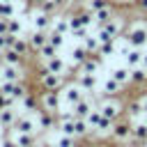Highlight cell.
<instances>
[{
  "instance_id": "cell-1",
  "label": "cell",
  "mask_w": 147,
  "mask_h": 147,
  "mask_svg": "<svg viewBox=\"0 0 147 147\" xmlns=\"http://www.w3.org/2000/svg\"><path fill=\"white\" fill-rule=\"evenodd\" d=\"M87 119H90V122H87L90 126L101 129V131H106V129H110V126H113V119H110V117H106L101 110H92V113L87 115Z\"/></svg>"
},
{
  "instance_id": "cell-2",
  "label": "cell",
  "mask_w": 147,
  "mask_h": 147,
  "mask_svg": "<svg viewBox=\"0 0 147 147\" xmlns=\"http://www.w3.org/2000/svg\"><path fill=\"white\" fill-rule=\"evenodd\" d=\"M126 41H129L131 46L140 48V46L147 41V30H145V28H133V30L126 34Z\"/></svg>"
},
{
  "instance_id": "cell-3",
  "label": "cell",
  "mask_w": 147,
  "mask_h": 147,
  "mask_svg": "<svg viewBox=\"0 0 147 147\" xmlns=\"http://www.w3.org/2000/svg\"><path fill=\"white\" fill-rule=\"evenodd\" d=\"M83 96H85V92H83V87H80V85H71V87H67V90H64V101H67V103H71V106H74V103H78Z\"/></svg>"
},
{
  "instance_id": "cell-4",
  "label": "cell",
  "mask_w": 147,
  "mask_h": 147,
  "mask_svg": "<svg viewBox=\"0 0 147 147\" xmlns=\"http://www.w3.org/2000/svg\"><path fill=\"white\" fill-rule=\"evenodd\" d=\"M101 113H103L106 117L115 119V117H119V113H122V106H119V103H115V101H103V103H101Z\"/></svg>"
},
{
  "instance_id": "cell-5",
  "label": "cell",
  "mask_w": 147,
  "mask_h": 147,
  "mask_svg": "<svg viewBox=\"0 0 147 147\" xmlns=\"http://www.w3.org/2000/svg\"><path fill=\"white\" fill-rule=\"evenodd\" d=\"M90 21H92V18H90L87 14H76V16H71L69 23H71V30L76 32V30H85V28L90 25Z\"/></svg>"
},
{
  "instance_id": "cell-6",
  "label": "cell",
  "mask_w": 147,
  "mask_h": 147,
  "mask_svg": "<svg viewBox=\"0 0 147 147\" xmlns=\"http://www.w3.org/2000/svg\"><path fill=\"white\" fill-rule=\"evenodd\" d=\"M90 113H92V106H90V101L80 99L78 103H74V115H76V117H87Z\"/></svg>"
},
{
  "instance_id": "cell-7",
  "label": "cell",
  "mask_w": 147,
  "mask_h": 147,
  "mask_svg": "<svg viewBox=\"0 0 147 147\" xmlns=\"http://www.w3.org/2000/svg\"><path fill=\"white\" fill-rule=\"evenodd\" d=\"M124 57H126V64H129V67H138V64L142 62V53H140V48H136V46H133Z\"/></svg>"
},
{
  "instance_id": "cell-8",
  "label": "cell",
  "mask_w": 147,
  "mask_h": 147,
  "mask_svg": "<svg viewBox=\"0 0 147 147\" xmlns=\"http://www.w3.org/2000/svg\"><path fill=\"white\" fill-rule=\"evenodd\" d=\"M46 69L53 71V74H62V71H64V62H62L57 55H55V57H48V60H46Z\"/></svg>"
},
{
  "instance_id": "cell-9",
  "label": "cell",
  "mask_w": 147,
  "mask_h": 147,
  "mask_svg": "<svg viewBox=\"0 0 147 147\" xmlns=\"http://www.w3.org/2000/svg\"><path fill=\"white\" fill-rule=\"evenodd\" d=\"M46 41H48V34H46L44 30H37V32H34V34L30 37V44H32L34 48H41V46H44Z\"/></svg>"
},
{
  "instance_id": "cell-10",
  "label": "cell",
  "mask_w": 147,
  "mask_h": 147,
  "mask_svg": "<svg viewBox=\"0 0 147 147\" xmlns=\"http://www.w3.org/2000/svg\"><path fill=\"white\" fill-rule=\"evenodd\" d=\"M44 103H46V108H48V110H57L60 99H57V94L51 90V92H46V94H44Z\"/></svg>"
},
{
  "instance_id": "cell-11",
  "label": "cell",
  "mask_w": 147,
  "mask_h": 147,
  "mask_svg": "<svg viewBox=\"0 0 147 147\" xmlns=\"http://www.w3.org/2000/svg\"><path fill=\"white\" fill-rule=\"evenodd\" d=\"M2 60H5L7 64H18V60H21V53H18L16 48H11V46H9V48L5 51V55H2Z\"/></svg>"
},
{
  "instance_id": "cell-12",
  "label": "cell",
  "mask_w": 147,
  "mask_h": 147,
  "mask_svg": "<svg viewBox=\"0 0 147 147\" xmlns=\"http://www.w3.org/2000/svg\"><path fill=\"white\" fill-rule=\"evenodd\" d=\"M131 80H133V83H145V80H147V71H145L142 64L133 67V71H131Z\"/></svg>"
},
{
  "instance_id": "cell-13",
  "label": "cell",
  "mask_w": 147,
  "mask_h": 147,
  "mask_svg": "<svg viewBox=\"0 0 147 147\" xmlns=\"http://www.w3.org/2000/svg\"><path fill=\"white\" fill-rule=\"evenodd\" d=\"M80 87H83V90H94V87H96L94 74H80Z\"/></svg>"
},
{
  "instance_id": "cell-14",
  "label": "cell",
  "mask_w": 147,
  "mask_h": 147,
  "mask_svg": "<svg viewBox=\"0 0 147 147\" xmlns=\"http://www.w3.org/2000/svg\"><path fill=\"white\" fill-rule=\"evenodd\" d=\"M113 78H115L117 83H126V80L131 78V71L124 69V67H117V69H113Z\"/></svg>"
},
{
  "instance_id": "cell-15",
  "label": "cell",
  "mask_w": 147,
  "mask_h": 147,
  "mask_svg": "<svg viewBox=\"0 0 147 147\" xmlns=\"http://www.w3.org/2000/svg\"><path fill=\"white\" fill-rule=\"evenodd\" d=\"M16 131L18 133H32L34 131V122L32 119H18L16 122Z\"/></svg>"
},
{
  "instance_id": "cell-16",
  "label": "cell",
  "mask_w": 147,
  "mask_h": 147,
  "mask_svg": "<svg viewBox=\"0 0 147 147\" xmlns=\"http://www.w3.org/2000/svg\"><path fill=\"white\" fill-rule=\"evenodd\" d=\"M48 23H51V18H48V14H46V11H41V14H37V16H34V28H37V30H46V28H48Z\"/></svg>"
},
{
  "instance_id": "cell-17",
  "label": "cell",
  "mask_w": 147,
  "mask_h": 147,
  "mask_svg": "<svg viewBox=\"0 0 147 147\" xmlns=\"http://www.w3.org/2000/svg\"><path fill=\"white\" fill-rule=\"evenodd\" d=\"M119 85H122V83H117V80L110 76L108 80H103V92H106V94H115V92H119Z\"/></svg>"
},
{
  "instance_id": "cell-18",
  "label": "cell",
  "mask_w": 147,
  "mask_h": 147,
  "mask_svg": "<svg viewBox=\"0 0 147 147\" xmlns=\"http://www.w3.org/2000/svg\"><path fill=\"white\" fill-rule=\"evenodd\" d=\"M0 16L2 18H11L14 16V5L9 0H0Z\"/></svg>"
},
{
  "instance_id": "cell-19",
  "label": "cell",
  "mask_w": 147,
  "mask_h": 147,
  "mask_svg": "<svg viewBox=\"0 0 147 147\" xmlns=\"http://www.w3.org/2000/svg\"><path fill=\"white\" fill-rule=\"evenodd\" d=\"M94 21H96L99 25H106V23L110 21V11H108V7H103V9H96V14H94Z\"/></svg>"
},
{
  "instance_id": "cell-20",
  "label": "cell",
  "mask_w": 147,
  "mask_h": 147,
  "mask_svg": "<svg viewBox=\"0 0 147 147\" xmlns=\"http://www.w3.org/2000/svg\"><path fill=\"white\" fill-rule=\"evenodd\" d=\"M39 53L44 55V60H48V57H55V55H57V48H55L51 41H46V44L39 48Z\"/></svg>"
},
{
  "instance_id": "cell-21",
  "label": "cell",
  "mask_w": 147,
  "mask_h": 147,
  "mask_svg": "<svg viewBox=\"0 0 147 147\" xmlns=\"http://www.w3.org/2000/svg\"><path fill=\"white\" fill-rule=\"evenodd\" d=\"M2 80H18V69L14 64H7L2 71Z\"/></svg>"
},
{
  "instance_id": "cell-22",
  "label": "cell",
  "mask_w": 147,
  "mask_h": 147,
  "mask_svg": "<svg viewBox=\"0 0 147 147\" xmlns=\"http://www.w3.org/2000/svg\"><path fill=\"white\" fill-rule=\"evenodd\" d=\"M83 41H85V48H87V51H94V48H99V44H101L96 34H85Z\"/></svg>"
},
{
  "instance_id": "cell-23",
  "label": "cell",
  "mask_w": 147,
  "mask_h": 147,
  "mask_svg": "<svg viewBox=\"0 0 147 147\" xmlns=\"http://www.w3.org/2000/svg\"><path fill=\"white\" fill-rule=\"evenodd\" d=\"M39 126H44V129H51V126H53V115H51L48 108L39 115Z\"/></svg>"
},
{
  "instance_id": "cell-24",
  "label": "cell",
  "mask_w": 147,
  "mask_h": 147,
  "mask_svg": "<svg viewBox=\"0 0 147 147\" xmlns=\"http://www.w3.org/2000/svg\"><path fill=\"white\" fill-rule=\"evenodd\" d=\"M80 69H83V74H96L99 62H94V60H85V62H80Z\"/></svg>"
},
{
  "instance_id": "cell-25",
  "label": "cell",
  "mask_w": 147,
  "mask_h": 147,
  "mask_svg": "<svg viewBox=\"0 0 147 147\" xmlns=\"http://www.w3.org/2000/svg\"><path fill=\"white\" fill-rule=\"evenodd\" d=\"M87 133V122L85 119H76L74 122V136H85Z\"/></svg>"
},
{
  "instance_id": "cell-26",
  "label": "cell",
  "mask_w": 147,
  "mask_h": 147,
  "mask_svg": "<svg viewBox=\"0 0 147 147\" xmlns=\"http://www.w3.org/2000/svg\"><path fill=\"white\" fill-rule=\"evenodd\" d=\"M131 133H133L136 138H147V122H142V124H136V126L131 129Z\"/></svg>"
},
{
  "instance_id": "cell-27",
  "label": "cell",
  "mask_w": 147,
  "mask_h": 147,
  "mask_svg": "<svg viewBox=\"0 0 147 147\" xmlns=\"http://www.w3.org/2000/svg\"><path fill=\"white\" fill-rule=\"evenodd\" d=\"M48 41H51L55 48L64 46V37H62V32H53V34H48Z\"/></svg>"
},
{
  "instance_id": "cell-28",
  "label": "cell",
  "mask_w": 147,
  "mask_h": 147,
  "mask_svg": "<svg viewBox=\"0 0 147 147\" xmlns=\"http://www.w3.org/2000/svg\"><path fill=\"white\" fill-rule=\"evenodd\" d=\"M16 145H18V147H32V136H30V133H21V136L16 138Z\"/></svg>"
},
{
  "instance_id": "cell-29",
  "label": "cell",
  "mask_w": 147,
  "mask_h": 147,
  "mask_svg": "<svg viewBox=\"0 0 147 147\" xmlns=\"http://www.w3.org/2000/svg\"><path fill=\"white\" fill-rule=\"evenodd\" d=\"M11 122H14V113L7 110V108H2V110H0V124L7 126V124H11Z\"/></svg>"
},
{
  "instance_id": "cell-30",
  "label": "cell",
  "mask_w": 147,
  "mask_h": 147,
  "mask_svg": "<svg viewBox=\"0 0 147 147\" xmlns=\"http://www.w3.org/2000/svg\"><path fill=\"white\" fill-rule=\"evenodd\" d=\"M87 60V48H74V62H85Z\"/></svg>"
},
{
  "instance_id": "cell-31",
  "label": "cell",
  "mask_w": 147,
  "mask_h": 147,
  "mask_svg": "<svg viewBox=\"0 0 147 147\" xmlns=\"http://www.w3.org/2000/svg\"><path fill=\"white\" fill-rule=\"evenodd\" d=\"M113 133H115V136H117V138H126V136H129V133H131V129H129V126H126V124H117V126H115V129H113Z\"/></svg>"
},
{
  "instance_id": "cell-32",
  "label": "cell",
  "mask_w": 147,
  "mask_h": 147,
  "mask_svg": "<svg viewBox=\"0 0 147 147\" xmlns=\"http://www.w3.org/2000/svg\"><path fill=\"white\" fill-rule=\"evenodd\" d=\"M69 30H71V23H69V21H57V23H55V32H62V34H67Z\"/></svg>"
},
{
  "instance_id": "cell-33",
  "label": "cell",
  "mask_w": 147,
  "mask_h": 147,
  "mask_svg": "<svg viewBox=\"0 0 147 147\" xmlns=\"http://www.w3.org/2000/svg\"><path fill=\"white\" fill-rule=\"evenodd\" d=\"M103 30H106L108 34H113V37H115V34L119 32V23H115V21H108V23L103 25Z\"/></svg>"
},
{
  "instance_id": "cell-34",
  "label": "cell",
  "mask_w": 147,
  "mask_h": 147,
  "mask_svg": "<svg viewBox=\"0 0 147 147\" xmlns=\"http://www.w3.org/2000/svg\"><path fill=\"white\" fill-rule=\"evenodd\" d=\"M7 32L18 34V32H21V21H18V18H9V30H7Z\"/></svg>"
},
{
  "instance_id": "cell-35",
  "label": "cell",
  "mask_w": 147,
  "mask_h": 147,
  "mask_svg": "<svg viewBox=\"0 0 147 147\" xmlns=\"http://www.w3.org/2000/svg\"><path fill=\"white\" fill-rule=\"evenodd\" d=\"M62 133L74 136V119H64V122H62Z\"/></svg>"
},
{
  "instance_id": "cell-36",
  "label": "cell",
  "mask_w": 147,
  "mask_h": 147,
  "mask_svg": "<svg viewBox=\"0 0 147 147\" xmlns=\"http://www.w3.org/2000/svg\"><path fill=\"white\" fill-rule=\"evenodd\" d=\"M113 48H115V46H113V41H101V44H99V51H101V53H106V55H110V53H113Z\"/></svg>"
},
{
  "instance_id": "cell-37",
  "label": "cell",
  "mask_w": 147,
  "mask_h": 147,
  "mask_svg": "<svg viewBox=\"0 0 147 147\" xmlns=\"http://www.w3.org/2000/svg\"><path fill=\"white\" fill-rule=\"evenodd\" d=\"M23 106H25V110H34V108H37L34 96H23Z\"/></svg>"
},
{
  "instance_id": "cell-38",
  "label": "cell",
  "mask_w": 147,
  "mask_h": 147,
  "mask_svg": "<svg viewBox=\"0 0 147 147\" xmlns=\"http://www.w3.org/2000/svg\"><path fill=\"white\" fill-rule=\"evenodd\" d=\"M57 147H74V140H71V136H62L60 140H57Z\"/></svg>"
},
{
  "instance_id": "cell-39",
  "label": "cell",
  "mask_w": 147,
  "mask_h": 147,
  "mask_svg": "<svg viewBox=\"0 0 147 147\" xmlns=\"http://www.w3.org/2000/svg\"><path fill=\"white\" fill-rule=\"evenodd\" d=\"M138 113H145L142 110V101H133L131 103V115H138Z\"/></svg>"
},
{
  "instance_id": "cell-40",
  "label": "cell",
  "mask_w": 147,
  "mask_h": 147,
  "mask_svg": "<svg viewBox=\"0 0 147 147\" xmlns=\"http://www.w3.org/2000/svg\"><path fill=\"white\" fill-rule=\"evenodd\" d=\"M90 7L96 11V9H103L106 7V0H90Z\"/></svg>"
},
{
  "instance_id": "cell-41",
  "label": "cell",
  "mask_w": 147,
  "mask_h": 147,
  "mask_svg": "<svg viewBox=\"0 0 147 147\" xmlns=\"http://www.w3.org/2000/svg\"><path fill=\"white\" fill-rule=\"evenodd\" d=\"M7 30H9V18H2L0 16V34H5Z\"/></svg>"
},
{
  "instance_id": "cell-42",
  "label": "cell",
  "mask_w": 147,
  "mask_h": 147,
  "mask_svg": "<svg viewBox=\"0 0 147 147\" xmlns=\"http://www.w3.org/2000/svg\"><path fill=\"white\" fill-rule=\"evenodd\" d=\"M11 48H16L18 53H23V51H25V41H21V39L16 37V41H14V46H11Z\"/></svg>"
},
{
  "instance_id": "cell-43",
  "label": "cell",
  "mask_w": 147,
  "mask_h": 147,
  "mask_svg": "<svg viewBox=\"0 0 147 147\" xmlns=\"http://www.w3.org/2000/svg\"><path fill=\"white\" fill-rule=\"evenodd\" d=\"M0 48H7V32L0 34Z\"/></svg>"
},
{
  "instance_id": "cell-44",
  "label": "cell",
  "mask_w": 147,
  "mask_h": 147,
  "mask_svg": "<svg viewBox=\"0 0 147 147\" xmlns=\"http://www.w3.org/2000/svg\"><path fill=\"white\" fill-rule=\"evenodd\" d=\"M138 7L140 9H147V0H138Z\"/></svg>"
},
{
  "instance_id": "cell-45",
  "label": "cell",
  "mask_w": 147,
  "mask_h": 147,
  "mask_svg": "<svg viewBox=\"0 0 147 147\" xmlns=\"http://www.w3.org/2000/svg\"><path fill=\"white\" fill-rule=\"evenodd\" d=\"M140 64H142V67L147 69V53H142V62H140Z\"/></svg>"
},
{
  "instance_id": "cell-46",
  "label": "cell",
  "mask_w": 147,
  "mask_h": 147,
  "mask_svg": "<svg viewBox=\"0 0 147 147\" xmlns=\"http://www.w3.org/2000/svg\"><path fill=\"white\" fill-rule=\"evenodd\" d=\"M53 2H55V5H57V7H60V5H64V2H67V0H53Z\"/></svg>"
},
{
  "instance_id": "cell-47",
  "label": "cell",
  "mask_w": 147,
  "mask_h": 147,
  "mask_svg": "<svg viewBox=\"0 0 147 147\" xmlns=\"http://www.w3.org/2000/svg\"><path fill=\"white\" fill-rule=\"evenodd\" d=\"M5 103H7V101H5V99H2V92H0V108H2V106H5Z\"/></svg>"
},
{
  "instance_id": "cell-48",
  "label": "cell",
  "mask_w": 147,
  "mask_h": 147,
  "mask_svg": "<svg viewBox=\"0 0 147 147\" xmlns=\"http://www.w3.org/2000/svg\"><path fill=\"white\" fill-rule=\"evenodd\" d=\"M142 110H145V113H147V99H145V101H142Z\"/></svg>"
},
{
  "instance_id": "cell-49",
  "label": "cell",
  "mask_w": 147,
  "mask_h": 147,
  "mask_svg": "<svg viewBox=\"0 0 147 147\" xmlns=\"http://www.w3.org/2000/svg\"><path fill=\"white\" fill-rule=\"evenodd\" d=\"M0 83H2V71H0Z\"/></svg>"
},
{
  "instance_id": "cell-50",
  "label": "cell",
  "mask_w": 147,
  "mask_h": 147,
  "mask_svg": "<svg viewBox=\"0 0 147 147\" xmlns=\"http://www.w3.org/2000/svg\"><path fill=\"white\" fill-rule=\"evenodd\" d=\"M145 115H147V113H145ZM145 122H147V119H145Z\"/></svg>"
},
{
  "instance_id": "cell-51",
  "label": "cell",
  "mask_w": 147,
  "mask_h": 147,
  "mask_svg": "<svg viewBox=\"0 0 147 147\" xmlns=\"http://www.w3.org/2000/svg\"><path fill=\"white\" fill-rule=\"evenodd\" d=\"M0 60H2V57H0Z\"/></svg>"
}]
</instances>
